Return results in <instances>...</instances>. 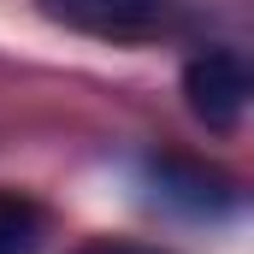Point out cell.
Segmentation results:
<instances>
[{
    "instance_id": "cell-5",
    "label": "cell",
    "mask_w": 254,
    "mask_h": 254,
    "mask_svg": "<svg viewBox=\"0 0 254 254\" xmlns=\"http://www.w3.org/2000/svg\"><path fill=\"white\" fill-rule=\"evenodd\" d=\"M77 254H166V249H142V243H83Z\"/></svg>"
},
{
    "instance_id": "cell-1",
    "label": "cell",
    "mask_w": 254,
    "mask_h": 254,
    "mask_svg": "<svg viewBox=\"0 0 254 254\" xmlns=\"http://www.w3.org/2000/svg\"><path fill=\"white\" fill-rule=\"evenodd\" d=\"M184 101L207 130L231 136L249 113V65H243V54L237 48H201L184 65Z\"/></svg>"
},
{
    "instance_id": "cell-3",
    "label": "cell",
    "mask_w": 254,
    "mask_h": 254,
    "mask_svg": "<svg viewBox=\"0 0 254 254\" xmlns=\"http://www.w3.org/2000/svg\"><path fill=\"white\" fill-rule=\"evenodd\" d=\"M42 237H48L42 207L24 190H0V254H36Z\"/></svg>"
},
{
    "instance_id": "cell-4",
    "label": "cell",
    "mask_w": 254,
    "mask_h": 254,
    "mask_svg": "<svg viewBox=\"0 0 254 254\" xmlns=\"http://www.w3.org/2000/svg\"><path fill=\"white\" fill-rule=\"evenodd\" d=\"M160 190L172 195V201H190L195 213H213V207L231 201V184H225V178L195 172V166H178V160H166V184H160Z\"/></svg>"
},
{
    "instance_id": "cell-2",
    "label": "cell",
    "mask_w": 254,
    "mask_h": 254,
    "mask_svg": "<svg viewBox=\"0 0 254 254\" xmlns=\"http://www.w3.org/2000/svg\"><path fill=\"white\" fill-rule=\"evenodd\" d=\"M42 12L65 30L101 36V42H142V36L172 30L178 0H42Z\"/></svg>"
}]
</instances>
